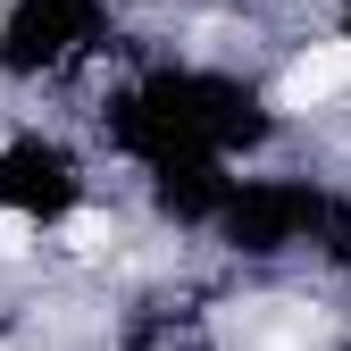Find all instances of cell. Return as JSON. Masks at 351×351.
Here are the masks:
<instances>
[{"instance_id": "1", "label": "cell", "mask_w": 351, "mask_h": 351, "mask_svg": "<svg viewBox=\"0 0 351 351\" xmlns=\"http://www.w3.org/2000/svg\"><path fill=\"white\" fill-rule=\"evenodd\" d=\"M268 109L276 117H326L351 109V34H318V42H293V59L268 84Z\"/></svg>"}]
</instances>
